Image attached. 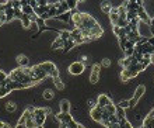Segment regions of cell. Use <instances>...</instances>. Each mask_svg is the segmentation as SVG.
I'll return each mask as SVG.
<instances>
[{
	"instance_id": "cell-1",
	"label": "cell",
	"mask_w": 154,
	"mask_h": 128,
	"mask_svg": "<svg viewBox=\"0 0 154 128\" xmlns=\"http://www.w3.org/2000/svg\"><path fill=\"white\" fill-rule=\"evenodd\" d=\"M98 23L95 21V18H93L90 14H87V13H81V23L77 28L79 30H91Z\"/></svg>"
},
{
	"instance_id": "cell-2",
	"label": "cell",
	"mask_w": 154,
	"mask_h": 128,
	"mask_svg": "<svg viewBox=\"0 0 154 128\" xmlns=\"http://www.w3.org/2000/svg\"><path fill=\"white\" fill-rule=\"evenodd\" d=\"M46 110L45 108H35L34 111V121H35V128H44L46 123Z\"/></svg>"
},
{
	"instance_id": "cell-3",
	"label": "cell",
	"mask_w": 154,
	"mask_h": 128,
	"mask_svg": "<svg viewBox=\"0 0 154 128\" xmlns=\"http://www.w3.org/2000/svg\"><path fill=\"white\" fill-rule=\"evenodd\" d=\"M41 69L44 70L45 73L48 75V76H51V78H59V70H57V66L55 65L53 62H42L39 63Z\"/></svg>"
},
{
	"instance_id": "cell-4",
	"label": "cell",
	"mask_w": 154,
	"mask_h": 128,
	"mask_svg": "<svg viewBox=\"0 0 154 128\" xmlns=\"http://www.w3.org/2000/svg\"><path fill=\"white\" fill-rule=\"evenodd\" d=\"M144 93H146V87H144V85H140V86H137V89L134 90L133 99L129 100V107H134V106L137 104L139 100H140L143 96H144Z\"/></svg>"
},
{
	"instance_id": "cell-5",
	"label": "cell",
	"mask_w": 154,
	"mask_h": 128,
	"mask_svg": "<svg viewBox=\"0 0 154 128\" xmlns=\"http://www.w3.org/2000/svg\"><path fill=\"white\" fill-rule=\"evenodd\" d=\"M100 75H101V65L100 63H94L91 68V73H90V83H98L100 80Z\"/></svg>"
},
{
	"instance_id": "cell-6",
	"label": "cell",
	"mask_w": 154,
	"mask_h": 128,
	"mask_svg": "<svg viewBox=\"0 0 154 128\" xmlns=\"http://www.w3.org/2000/svg\"><path fill=\"white\" fill-rule=\"evenodd\" d=\"M84 69H85L84 63H81V62H73L72 65L69 66V73L73 75V76H79V75H81L83 72H84Z\"/></svg>"
},
{
	"instance_id": "cell-7",
	"label": "cell",
	"mask_w": 154,
	"mask_h": 128,
	"mask_svg": "<svg viewBox=\"0 0 154 128\" xmlns=\"http://www.w3.org/2000/svg\"><path fill=\"white\" fill-rule=\"evenodd\" d=\"M90 118L95 123H101L102 121V108H100L97 106L95 108H91L90 110Z\"/></svg>"
},
{
	"instance_id": "cell-8",
	"label": "cell",
	"mask_w": 154,
	"mask_h": 128,
	"mask_svg": "<svg viewBox=\"0 0 154 128\" xmlns=\"http://www.w3.org/2000/svg\"><path fill=\"white\" fill-rule=\"evenodd\" d=\"M88 34H90V40L93 41V40H95V38H100L104 34V30H102V27L100 24H97L95 27H93L91 30H88Z\"/></svg>"
},
{
	"instance_id": "cell-9",
	"label": "cell",
	"mask_w": 154,
	"mask_h": 128,
	"mask_svg": "<svg viewBox=\"0 0 154 128\" xmlns=\"http://www.w3.org/2000/svg\"><path fill=\"white\" fill-rule=\"evenodd\" d=\"M109 103H112V100H111L106 94H100V96H98V99H97V106H98L100 108H105Z\"/></svg>"
},
{
	"instance_id": "cell-10",
	"label": "cell",
	"mask_w": 154,
	"mask_h": 128,
	"mask_svg": "<svg viewBox=\"0 0 154 128\" xmlns=\"http://www.w3.org/2000/svg\"><path fill=\"white\" fill-rule=\"evenodd\" d=\"M21 11H23L24 16H28V17H31L32 14H35V13H34V8L31 7V6L28 4V2H25V0L21 2Z\"/></svg>"
},
{
	"instance_id": "cell-11",
	"label": "cell",
	"mask_w": 154,
	"mask_h": 128,
	"mask_svg": "<svg viewBox=\"0 0 154 128\" xmlns=\"http://www.w3.org/2000/svg\"><path fill=\"white\" fill-rule=\"evenodd\" d=\"M56 120L59 121L60 124H66V125H67L70 121H73V117L70 116V113H69V114H63V113H59V114L56 116Z\"/></svg>"
},
{
	"instance_id": "cell-12",
	"label": "cell",
	"mask_w": 154,
	"mask_h": 128,
	"mask_svg": "<svg viewBox=\"0 0 154 128\" xmlns=\"http://www.w3.org/2000/svg\"><path fill=\"white\" fill-rule=\"evenodd\" d=\"M60 113H63V114H69L70 113V101L69 100H66V99H63L60 101Z\"/></svg>"
},
{
	"instance_id": "cell-13",
	"label": "cell",
	"mask_w": 154,
	"mask_h": 128,
	"mask_svg": "<svg viewBox=\"0 0 154 128\" xmlns=\"http://www.w3.org/2000/svg\"><path fill=\"white\" fill-rule=\"evenodd\" d=\"M17 63L20 65V68H28L29 59L25 56V55H18L17 56Z\"/></svg>"
},
{
	"instance_id": "cell-14",
	"label": "cell",
	"mask_w": 154,
	"mask_h": 128,
	"mask_svg": "<svg viewBox=\"0 0 154 128\" xmlns=\"http://www.w3.org/2000/svg\"><path fill=\"white\" fill-rule=\"evenodd\" d=\"M143 125L146 128H154V116L153 114H149V116L144 118V121H143Z\"/></svg>"
},
{
	"instance_id": "cell-15",
	"label": "cell",
	"mask_w": 154,
	"mask_h": 128,
	"mask_svg": "<svg viewBox=\"0 0 154 128\" xmlns=\"http://www.w3.org/2000/svg\"><path fill=\"white\" fill-rule=\"evenodd\" d=\"M63 46H65V41H63L62 38L57 37L56 40H53V42H52V50H63Z\"/></svg>"
},
{
	"instance_id": "cell-16",
	"label": "cell",
	"mask_w": 154,
	"mask_h": 128,
	"mask_svg": "<svg viewBox=\"0 0 154 128\" xmlns=\"http://www.w3.org/2000/svg\"><path fill=\"white\" fill-rule=\"evenodd\" d=\"M114 33L118 38H125L128 37V34H126V30L125 28H121V27H118V25H114Z\"/></svg>"
},
{
	"instance_id": "cell-17",
	"label": "cell",
	"mask_w": 154,
	"mask_h": 128,
	"mask_svg": "<svg viewBox=\"0 0 154 128\" xmlns=\"http://www.w3.org/2000/svg\"><path fill=\"white\" fill-rule=\"evenodd\" d=\"M109 20H111V23H112L114 25L118 24V21H119V14H118V10H116V8H112V10H111V13H109Z\"/></svg>"
},
{
	"instance_id": "cell-18",
	"label": "cell",
	"mask_w": 154,
	"mask_h": 128,
	"mask_svg": "<svg viewBox=\"0 0 154 128\" xmlns=\"http://www.w3.org/2000/svg\"><path fill=\"white\" fill-rule=\"evenodd\" d=\"M101 10L104 13H106V14H109L111 10H112V4H111V2H102L101 3Z\"/></svg>"
},
{
	"instance_id": "cell-19",
	"label": "cell",
	"mask_w": 154,
	"mask_h": 128,
	"mask_svg": "<svg viewBox=\"0 0 154 128\" xmlns=\"http://www.w3.org/2000/svg\"><path fill=\"white\" fill-rule=\"evenodd\" d=\"M21 25H23V28H29V27L32 25V21L29 20L28 16H23V18H21Z\"/></svg>"
},
{
	"instance_id": "cell-20",
	"label": "cell",
	"mask_w": 154,
	"mask_h": 128,
	"mask_svg": "<svg viewBox=\"0 0 154 128\" xmlns=\"http://www.w3.org/2000/svg\"><path fill=\"white\" fill-rule=\"evenodd\" d=\"M59 38H62L63 41H69L70 40V31L69 30H60L59 31Z\"/></svg>"
},
{
	"instance_id": "cell-21",
	"label": "cell",
	"mask_w": 154,
	"mask_h": 128,
	"mask_svg": "<svg viewBox=\"0 0 154 128\" xmlns=\"http://www.w3.org/2000/svg\"><path fill=\"white\" fill-rule=\"evenodd\" d=\"M70 18H72V13H70V11H67V13H65V14H60V16H57V17H56V20L62 21V23L70 21Z\"/></svg>"
},
{
	"instance_id": "cell-22",
	"label": "cell",
	"mask_w": 154,
	"mask_h": 128,
	"mask_svg": "<svg viewBox=\"0 0 154 128\" xmlns=\"http://www.w3.org/2000/svg\"><path fill=\"white\" fill-rule=\"evenodd\" d=\"M42 97H44V100H52L53 97H55V93H53V90H51V89H46V90H44V93H42Z\"/></svg>"
},
{
	"instance_id": "cell-23",
	"label": "cell",
	"mask_w": 154,
	"mask_h": 128,
	"mask_svg": "<svg viewBox=\"0 0 154 128\" xmlns=\"http://www.w3.org/2000/svg\"><path fill=\"white\" fill-rule=\"evenodd\" d=\"M76 46V44H74L73 40H69V41H66L65 42V46H63V51L65 52H69V51H72Z\"/></svg>"
},
{
	"instance_id": "cell-24",
	"label": "cell",
	"mask_w": 154,
	"mask_h": 128,
	"mask_svg": "<svg viewBox=\"0 0 154 128\" xmlns=\"http://www.w3.org/2000/svg\"><path fill=\"white\" fill-rule=\"evenodd\" d=\"M104 111H106L109 116H112V114H115V113H116V106H115L114 103H109L105 108H104Z\"/></svg>"
},
{
	"instance_id": "cell-25",
	"label": "cell",
	"mask_w": 154,
	"mask_h": 128,
	"mask_svg": "<svg viewBox=\"0 0 154 128\" xmlns=\"http://www.w3.org/2000/svg\"><path fill=\"white\" fill-rule=\"evenodd\" d=\"M115 116L118 117V120L121 121V120H125L126 118V111L125 110H122V108L116 107V113H115Z\"/></svg>"
},
{
	"instance_id": "cell-26",
	"label": "cell",
	"mask_w": 154,
	"mask_h": 128,
	"mask_svg": "<svg viewBox=\"0 0 154 128\" xmlns=\"http://www.w3.org/2000/svg\"><path fill=\"white\" fill-rule=\"evenodd\" d=\"M17 110V104L14 103V101H8L7 104H6V111L7 113H14Z\"/></svg>"
},
{
	"instance_id": "cell-27",
	"label": "cell",
	"mask_w": 154,
	"mask_h": 128,
	"mask_svg": "<svg viewBox=\"0 0 154 128\" xmlns=\"http://www.w3.org/2000/svg\"><path fill=\"white\" fill-rule=\"evenodd\" d=\"M53 83H55V87H56L57 90H63L65 89V83L60 80V78H55L53 79Z\"/></svg>"
},
{
	"instance_id": "cell-28",
	"label": "cell",
	"mask_w": 154,
	"mask_h": 128,
	"mask_svg": "<svg viewBox=\"0 0 154 128\" xmlns=\"http://www.w3.org/2000/svg\"><path fill=\"white\" fill-rule=\"evenodd\" d=\"M116 107L122 108V110H126V108H129V100H121V101L116 104Z\"/></svg>"
},
{
	"instance_id": "cell-29",
	"label": "cell",
	"mask_w": 154,
	"mask_h": 128,
	"mask_svg": "<svg viewBox=\"0 0 154 128\" xmlns=\"http://www.w3.org/2000/svg\"><path fill=\"white\" fill-rule=\"evenodd\" d=\"M7 79H8V75L6 72H3V70H0V86H4V83H6Z\"/></svg>"
},
{
	"instance_id": "cell-30",
	"label": "cell",
	"mask_w": 154,
	"mask_h": 128,
	"mask_svg": "<svg viewBox=\"0 0 154 128\" xmlns=\"http://www.w3.org/2000/svg\"><path fill=\"white\" fill-rule=\"evenodd\" d=\"M67 7H69V11L70 13H73V10H76V8H77V2H74V0H73V2H70V0H69V2H67Z\"/></svg>"
},
{
	"instance_id": "cell-31",
	"label": "cell",
	"mask_w": 154,
	"mask_h": 128,
	"mask_svg": "<svg viewBox=\"0 0 154 128\" xmlns=\"http://www.w3.org/2000/svg\"><path fill=\"white\" fill-rule=\"evenodd\" d=\"M23 11H21V8H14V18H17V20H21L23 18Z\"/></svg>"
},
{
	"instance_id": "cell-32",
	"label": "cell",
	"mask_w": 154,
	"mask_h": 128,
	"mask_svg": "<svg viewBox=\"0 0 154 128\" xmlns=\"http://www.w3.org/2000/svg\"><path fill=\"white\" fill-rule=\"evenodd\" d=\"M108 123H109V124H118L119 120H118V117L115 116V114H112V116H109V118H108Z\"/></svg>"
},
{
	"instance_id": "cell-33",
	"label": "cell",
	"mask_w": 154,
	"mask_h": 128,
	"mask_svg": "<svg viewBox=\"0 0 154 128\" xmlns=\"http://www.w3.org/2000/svg\"><path fill=\"white\" fill-rule=\"evenodd\" d=\"M87 104H88L90 108H95L97 107V99H90L88 101H87Z\"/></svg>"
},
{
	"instance_id": "cell-34",
	"label": "cell",
	"mask_w": 154,
	"mask_h": 128,
	"mask_svg": "<svg viewBox=\"0 0 154 128\" xmlns=\"http://www.w3.org/2000/svg\"><path fill=\"white\" fill-rule=\"evenodd\" d=\"M7 94H8V91L6 90V87H4V86H0V99L6 97Z\"/></svg>"
},
{
	"instance_id": "cell-35",
	"label": "cell",
	"mask_w": 154,
	"mask_h": 128,
	"mask_svg": "<svg viewBox=\"0 0 154 128\" xmlns=\"http://www.w3.org/2000/svg\"><path fill=\"white\" fill-rule=\"evenodd\" d=\"M101 66H105V68H109L111 66V59H108V58H104L101 61Z\"/></svg>"
},
{
	"instance_id": "cell-36",
	"label": "cell",
	"mask_w": 154,
	"mask_h": 128,
	"mask_svg": "<svg viewBox=\"0 0 154 128\" xmlns=\"http://www.w3.org/2000/svg\"><path fill=\"white\" fill-rule=\"evenodd\" d=\"M123 54H125L126 58H129V56H133V55H134V48H133V50H126V51H123Z\"/></svg>"
},
{
	"instance_id": "cell-37",
	"label": "cell",
	"mask_w": 154,
	"mask_h": 128,
	"mask_svg": "<svg viewBox=\"0 0 154 128\" xmlns=\"http://www.w3.org/2000/svg\"><path fill=\"white\" fill-rule=\"evenodd\" d=\"M147 44H149V45H151L154 48V37H150L149 38V40H147Z\"/></svg>"
},
{
	"instance_id": "cell-38",
	"label": "cell",
	"mask_w": 154,
	"mask_h": 128,
	"mask_svg": "<svg viewBox=\"0 0 154 128\" xmlns=\"http://www.w3.org/2000/svg\"><path fill=\"white\" fill-rule=\"evenodd\" d=\"M0 128H10V127H8L7 123H4V121H0Z\"/></svg>"
},
{
	"instance_id": "cell-39",
	"label": "cell",
	"mask_w": 154,
	"mask_h": 128,
	"mask_svg": "<svg viewBox=\"0 0 154 128\" xmlns=\"http://www.w3.org/2000/svg\"><path fill=\"white\" fill-rule=\"evenodd\" d=\"M87 61H88V56H87V55H83V56H81V63L87 62Z\"/></svg>"
},
{
	"instance_id": "cell-40",
	"label": "cell",
	"mask_w": 154,
	"mask_h": 128,
	"mask_svg": "<svg viewBox=\"0 0 154 128\" xmlns=\"http://www.w3.org/2000/svg\"><path fill=\"white\" fill-rule=\"evenodd\" d=\"M14 128H27V127H25L24 124H17V125H16V127H14Z\"/></svg>"
},
{
	"instance_id": "cell-41",
	"label": "cell",
	"mask_w": 154,
	"mask_h": 128,
	"mask_svg": "<svg viewBox=\"0 0 154 128\" xmlns=\"http://www.w3.org/2000/svg\"><path fill=\"white\" fill-rule=\"evenodd\" d=\"M59 124H60V123H59ZM59 128H67V125H66V124H60V127H59Z\"/></svg>"
},
{
	"instance_id": "cell-42",
	"label": "cell",
	"mask_w": 154,
	"mask_h": 128,
	"mask_svg": "<svg viewBox=\"0 0 154 128\" xmlns=\"http://www.w3.org/2000/svg\"><path fill=\"white\" fill-rule=\"evenodd\" d=\"M151 114H153V116H154V110H153V111H151Z\"/></svg>"
},
{
	"instance_id": "cell-43",
	"label": "cell",
	"mask_w": 154,
	"mask_h": 128,
	"mask_svg": "<svg viewBox=\"0 0 154 128\" xmlns=\"http://www.w3.org/2000/svg\"><path fill=\"white\" fill-rule=\"evenodd\" d=\"M140 128H146V127H144V125H142V127H140Z\"/></svg>"
},
{
	"instance_id": "cell-44",
	"label": "cell",
	"mask_w": 154,
	"mask_h": 128,
	"mask_svg": "<svg viewBox=\"0 0 154 128\" xmlns=\"http://www.w3.org/2000/svg\"><path fill=\"white\" fill-rule=\"evenodd\" d=\"M0 25H2V23H0Z\"/></svg>"
}]
</instances>
